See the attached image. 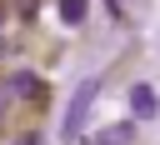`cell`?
Listing matches in <instances>:
<instances>
[{
    "label": "cell",
    "mask_w": 160,
    "mask_h": 145,
    "mask_svg": "<svg viewBox=\"0 0 160 145\" xmlns=\"http://www.w3.org/2000/svg\"><path fill=\"white\" fill-rule=\"evenodd\" d=\"M10 90H15V95H20V100H35V95H40V100H45V85H40V80H35V75H30V70H20V75H15V80H10Z\"/></svg>",
    "instance_id": "obj_3"
},
{
    "label": "cell",
    "mask_w": 160,
    "mask_h": 145,
    "mask_svg": "<svg viewBox=\"0 0 160 145\" xmlns=\"http://www.w3.org/2000/svg\"><path fill=\"white\" fill-rule=\"evenodd\" d=\"M60 20L65 25H80L85 20V0H60Z\"/></svg>",
    "instance_id": "obj_5"
},
{
    "label": "cell",
    "mask_w": 160,
    "mask_h": 145,
    "mask_svg": "<svg viewBox=\"0 0 160 145\" xmlns=\"http://www.w3.org/2000/svg\"><path fill=\"white\" fill-rule=\"evenodd\" d=\"M10 95H15V90H10V85H0V115H5V105H10Z\"/></svg>",
    "instance_id": "obj_6"
},
{
    "label": "cell",
    "mask_w": 160,
    "mask_h": 145,
    "mask_svg": "<svg viewBox=\"0 0 160 145\" xmlns=\"http://www.w3.org/2000/svg\"><path fill=\"white\" fill-rule=\"evenodd\" d=\"M95 95H100V80H95V75L75 85V95H70V110H65V125H60V140H80V125H85V115H90Z\"/></svg>",
    "instance_id": "obj_1"
},
{
    "label": "cell",
    "mask_w": 160,
    "mask_h": 145,
    "mask_svg": "<svg viewBox=\"0 0 160 145\" xmlns=\"http://www.w3.org/2000/svg\"><path fill=\"white\" fill-rule=\"evenodd\" d=\"M130 110H135V120H150L160 105H155V90L150 85H130Z\"/></svg>",
    "instance_id": "obj_2"
},
{
    "label": "cell",
    "mask_w": 160,
    "mask_h": 145,
    "mask_svg": "<svg viewBox=\"0 0 160 145\" xmlns=\"http://www.w3.org/2000/svg\"><path fill=\"white\" fill-rule=\"evenodd\" d=\"M95 140H105V145H115V140H135V125H130V120H120V125H110V130H100Z\"/></svg>",
    "instance_id": "obj_4"
},
{
    "label": "cell",
    "mask_w": 160,
    "mask_h": 145,
    "mask_svg": "<svg viewBox=\"0 0 160 145\" xmlns=\"http://www.w3.org/2000/svg\"><path fill=\"white\" fill-rule=\"evenodd\" d=\"M0 50H5V45H0Z\"/></svg>",
    "instance_id": "obj_7"
}]
</instances>
